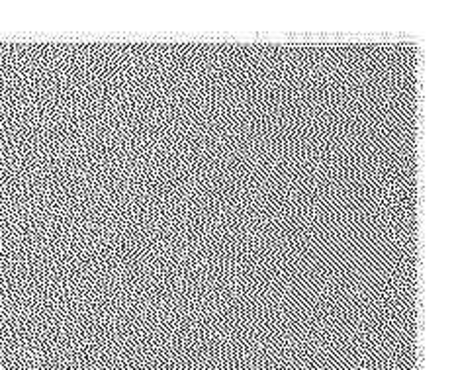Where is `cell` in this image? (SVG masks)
<instances>
[]
</instances>
